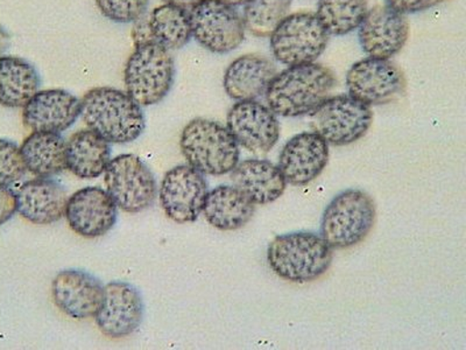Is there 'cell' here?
Segmentation results:
<instances>
[{
    "instance_id": "obj_25",
    "label": "cell",
    "mask_w": 466,
    "mask_h": 350,
    "mask_svg": "<svg viewBox=\"0 0 466 350\" xmlns=\"http://www.w3.org/2000/svg\"><path fill=\"white\" fill-rule=\"evenodd\" d=\"M66 149L60 133L33 132L24 141L20 153L28 172L37 178H51L66 169Z\"/></svg>"
},
{
    "instance_id": "obj_10",
    "label": "cell",
    "mask_w": 466,
    "mask_h": 350,
    "mask_svg": "<svg viewBox=\"0 0 466 350\" xmlns=\"http://www.w3.org/2000/svg\"><path fill=\"white\" fill-rule=\"evenodd\" d=\"M106 191L120 210L136 214L147 210L157 189L151 170L135 154H120L104 170Z\"/></svg>"
},
{
    "instance_id": "obj_20",
    "label": "cell",
    "mask_w": 466,
    "mask_h": 350,
    "mask_svg": "<svg viewBox=\"0 0 466 350\" xmlns=\"http://www.w3.org/2000/svg\"><path fill=\"white\" fill-rule=\"evenodd\" d=\"M16 211L35 224H52L66 215L68 198L60 183L49 178H36L15 191Z\"/></svg>"
},
{
    "instance_id": "obj_1",
    "label": "cell",
    "mask_w": 466,
    "mask_h": 350,
    "mask_svg": "<svg viewBox=\"0 0 466 350\" xmlns=\"http://www.w3.org/2000/svg\"><path fill=\"white\" fill-rule=\"evenodd\" d=\"M336 85L334 72L318 62L290 66L270 81L266 102L277 116L311 115L330 98Z\"/></svg>"
},
{
    "instance_id": "obj_23",
    "label": "cell",
    "mask_w": 466,
    "mask_h": 350,
    "mask_svg": "<svg viewBox=\"0 0 466 350\" xmlns=\"http://www.w3.org/2000/svg\"><path fill=\"white\" fill-rule=\"evenodd\" d=\"M204 218L212 227L232 232L247 226L256 212V204L236 186L222 185L208 191Z\"/></svg>"
},
{
    "instance_id": "obj_9",
    "label": "cell",
    "mask_w": 466,
    "mask_h": 350,
    "mask_svg": "<svg viewBox=\"0 0 466 350\" xmlns=\"http://www.w3.org/2000/svg\"><path fill=\"white\" fill-rule=\"evenodd\" d=\"M191 35L203 48L227 54L243 44L245 27L236 8L220 0H201L189 8Z\"/></svg>"
},
{
    "instance_id": "obj_24",
    "label": "cell",
    "mask_w": 466,
    "mask_h": 350,
    "mask_svg": "<svg viewBox=\"0 0 466 350\" xmlns=\"http://www.w3.org/2000/svg\"><path fill=\"white\" fill-rule=\"evenodd\" d=\"M110 158V143L90 129L75 132L66 143V169L78 178H98L109 165Z\"/></svg>"
},
{
    "instance_id": "obj_8",
    "label": "cell",
    "mask_w": 466,
    "mask_h": 350,
    "mask_svg": "<svg viewBox=\"0 0 466 350\" xmlns=\"http://www.w3.org/2000/svg\"><path fill=\"white\" fill-rule=\"evenodd\" d=\"M311 127L328 144L347 146L363 139L373 123L371 107L350 95L330 96L310 115Z\"/></svg>"
},
{
    "instance_id": "obj_4",
    "label": "cell",
    "mask_w": 466,
    "mask_h": 350,
    "mask_svg": "<svg viewBox=\"0 0 466 350\" xmlns=\"http://www.w3.org/2000/svg\"><path fill=\"white\" fill-rule=\"evenodd\" d=\"M180 148L188 165L202 174H228L239 162L238 143L227 127L215 120H190L183 128Z\"/></svg>"
},
{
    "instance_id": "obj_28",
    "label": "cell",
    "mask_w": 466,
    "mask_h": 350,
    "mask_svg": "<svg viewBox=\"0 0 466 350\" xmlns=\"http://www.w3.org/2000/svg\"><path fill=\"white\" fill-rule=\"evenodd\" d=\"M368 10V0H319L316 15L329 36H342L360 27Z\"/></svg>"
},
{
    "instance_id": "obj_7",
    "label": "cell",
    "mask_w": 466,
    "mask_h": 350,
    "mask_svg": "<svg viewBox=\"0 0 466 350\" xmlns=\"http://www.w3.org/2000/svg\"><path fill=\"white\" fill-rule=\"evenodd\" d=\"M329 36L314 12H295L270 35V51L279 64L287 67L313 64L326 51Z\"/></svg>"
},
{
    "instance_id": "obj_30",
    "label": "cell",
    "mask_w": 466,
    "mask_h": 350,
    "mask_svg": "<svg viewBox=\"0 0 466 350\" xmlns=\"http://www.w3.org/2000/svg\"><path fill=\"white\" fill-rule=\"evenodd\" d=\"M106 19L116 24L139 22L147 12L149 0H95Z\"/></svg>"
},
{
    "instance_id": "obj_6",
    "label": "cell",
    "mask_w": 466,
    "mask_h": 350,
    "mask_svg": "<svg viewBox=\"0 0 466 350\" xmlns=\"http://www.w3.org/2000/svg\"><path fill=\"white\" fill-rule=\"evenodd\" d=\"M172 54L153 40L139 41L125 65L127 93L141 107L160 103L174 85Z\"/></svg>"
},
{
    "instance_id": "obj_34",
    "label": "cell",
    "mask_w": 466,
    "mask_h": 350,
    "mask_svg": "<svg viewBox=\"0 0 466 350\" xmlns=\"http://www.w3.org/2000/svg\"><path fill=\"white\" fill-rule=\"evenodd\" d=\"M220 2L228 4L233 7L245 5L249 0H220Z\"/></svg>"
},
{
    "instance_id": "obj_3",
    "label": "cell",
    "mask_w": 466,
    "mask_h": 350,
    "mask_svg": "<svg viewBox=\"0 0 466 350\" xmlns=\"http://www.w3.org/2000/svg\"><path fill=\"white\" fill-rule=\"evenodd\" d=\"M332 261L334 249L315 232L279 235L268 249L270 270L284 281L297 284L318 281L330 269Z\"/></svg>"
},
{
    "instance_id": "obj_26",
    "label": "cell",
    "mask_w": 466,
    "mask_h": 350,
    "mask_svg": "<svg viewBox=\"0 0 466 350\" xmlns=\"http://www.w3.org/2000/svg\"><path fill=\"white\" fill-rule=\"evenodd\" d=\"M35 67L23 57L3 56L0 58V103L5 108H22L40 88Z\"/></svg>"
},
{
    "instance_id": "obj_2",
    "label": "cell",
    "mask_w": 466,
    "mask_h": 350,
    "mask_svg": "<svg viewBox=\"0 0 466 350\" xmlns=\"http://www.w3.org/2000/svg\"><path fill=\"white\" fill-rule=\"evenodd\" d=\"M81 117L87 129L107 143H131L143 135L146 128L140 104L127 91L111 87L87 91L81 101Z\"/></svg>"
},
{
    "instance_id": "obj_22",
    "label": "cell",
    "mask_w": 466,
    "mask_h": 350,
    "mask_svg": "<svg viewBox=\"0 0 466 350\" xmlns=\"http://www.w3.org/2000/svg\"><path fill=\"white\" fill-rule=\"evenodd\" d=\"M231 180L256 206L277 201L287 189L281 170L273 162L265 160L238 162L232 170Z\"/></svg>"
},
{
    "instance_id": "obj_21",
    "label": "cell",
    "mask_w": 466,
    "mask_h": 350,
    "mask_svg": "<svg viewBox=\"0 0 466 350\" xmlns=\"http://www.w3.org/2000/svg\"><path fill=\"white\" fill-rule=\"evenodd\" d=\"M278 73L270 58L259 54H247L228 66L223 77L224 90L235 101H252L265 95Z\"/></svg>"
},
{
    "instance_id": "obj_32",
    "label": "cell",
    "mask_w": 466,
    "mask_h": 350,
    "mask_svg": "<svg viewBox=\"0 0 466 350\" xmlns=\"http://www.w3.org/2000/svg\"><path fill=\"white\" fill-rule=\"evenodd\" d=\"M444 2L447 0H385L387 6L405 15L430 10Z\"/></svg>"
},
{
    "instance_id": "obj_12",
    "label": "cell",
    "mask_w": 466,
    "mask_h": 350,
    "mask_svg": "<svg viewBox=\"0 0 466 350\" xmlns=\"http://www.w3.org/2000/svg\"><path fill=\"white\" fill-rule=\"evenodd\" d=\"M204 174L189 165L177 166L165 174L159 199L165 214L174 222H195L202 214L208 195Z\"/></svg>"
},
{
    "instance_id": "obj_33",
    "label": "cell",
    "mask_w": 466,
    "mask_h": 350,
    "mask_svg": "<svg viewBox=\"0 0 466 350\" xmlns=\"http://www.w3.org/2000/svg\"><path fill=\"white\" fill-rule=\"evenodd\" d=\"M162 2L188 10V8L193 7L195 4L201 2V0H162Z\"/></svg>"
},
{
    "instance_id": "obj_29",
    "label": "cell",
    "mask_w": 466,
    "mask_h": 350,
    "mask_svg": "<svg viewBox=\"0 0 466 350\" xmlns=\"http://www.w3.org/2000/svg\"><path fill=\"white\" fill-rule=\"evenodd\" d=\"M290 0H249L244 5L245 31L252 36L268 37L289 15Z\"/></svg>"
},
{
    "instance_id": "obj_5",
    "label": "cell",
    "mask_w": 466,
    "mask_h": 350,
    "mask_svg": "<svg viewBox=\"0 0 466 350\" xmlns=\"http://www.w3.org/2000/svg\"><path fill=\"white\" fill-rule=\"evenodd\" d=\"M376 203L357 189L340 191L329 202L320 220V236L332 249H348L363 242L376 223Z\"/></svg>"
},
{
    "instance_id": "obj_13",
    "label": "cell",
    "mask_w": 466,
    "mask_h": 350,
    "mask_svg": "<svg viewBox=\"0 0 466 350\" xmlns=\"http://www.w3.org/2000/svg\"><path fill=\"white\" fill-rule=\"evenodd\" d=\"M227 128L237 143L251 152H268L280 139L278 116L256 99L233 104L228 112Z\"/></svg>"
},
{
    "instance_id": "obj_14",
    "label": "cell",
    "mask_w": 466,
    "mask_h": 350,
    "mask_svg": "<svg viewBox=\"0 0 466 350\" xmlns=\"http://www.w3.org/2000/svg\"><path fill=\"white\" fill-rule=\"evenodd\" d=\"M408 37L410 23L407 15L386 4L369 8L358 27L361 49L369 57L390 60L402 51Z\"/></svg>"
},
{
    "instance_id": "obj_31",
    "label": "cell",
    "mask_w": 466,
    "mask_h": 350,
    "mask_svg": "<svg viewBox=\"0 0 466 350\" xmlns=\"http://www.w3.org/2000/svg\"><path fill=\"white\" fill-rule=\"evenodd\" d=\"M2 153V189H11L15 182L22 180L27 172L24 164L20 149L14 141L2 139L0 141Z\"/></svg>"
},
{
    "instance_id": "obj_15",
    "label": "cell",
    "mask_w": 466,
    "mask_h": 350,
    "mask_svg": "<svg viewBox=\"0 0 466 350\" xmlns=\"http://www.w3.org/2000/svg\"><path fill=\"white\" fill-rule=\"evenodd\" d=\"M144 318V302L139 291L125 282H111L104 287L103 302L95 315L104 335L111 339L133 335Z\"/></svg>"
},
{
    "instance_id": "obj_27",
    "label": "cell",
    "mask_w": 466,
    "mask_h": 350,
    "mask_svg": "<svg viewBox=\"0 0 466 350\" xmlns=\"http://www.w3.org/2000/svg\"><path fill=\"white\" fill-rule=\"evenodd\" d=\"M146 25L151 40L169 52L185 47L193 37L189 11L169 4L154 8Z\"/></svg>"
},
{
    "instance_id": "obj_16",
    "label": "cell",
    "mask_w": 466,
    "mask_h": 350,
    "mask_svg": "<svg viewBox=\"0 0 466 350\" xmlns=\"http://www.w3.org/2000/svg\"><path fill=\"white\" fill-rule=\"evenodd\" d=\"M329 161V144L316 132L290 139L279 156L278 168L289 185L306 186L319 177Z\"/></svg>"
},
{
    "instance_id": "obj_11",
    "label": "cell",
    "mask_w": 466,
    "mask_h": 350,
    "mask_svg": "<svg viewBox=\"0 0 466 350\" xmlns=\"http://www.w3.org/2000/svg\"><path fill=\"white\" fill-rule=\"evenodd\" d=\"M345 85L351 98L371 107L400 99L406 93L407 82L405 74L394 62L366 57L351 66Z\"/></svg>"
},
{
    "instance_id": "obj_19",
    "label": "cell",
    "mask_w": 466,
    "mask_h": 350,
    "mask_svg": "<svg viewBox=\"0 0 466 350\" xmlns=\"http://www.w3.org/2000/svg\"><path fill=\"white\" fill-rule=\"evenodd\" d=\"M81 116V101L64 89L37 91L24 107V124L33 132L68 130Z\"/></svg>"
},
{
    "instance_id": "obj_17",
    "label": "cell",
    "mask_w": 466,
    "mask_h": 350,
    "mask_svg": "<svg viewBox=\"0 0 466 350\" xmlns=\"http://www.w3.org/2000/svg\"><path fill=\"white\" fill-rule=\"evenodd\" d=\"M116 208L106 190L86 187L68 199L65 216L72 231L86 239H96L114 228Z\"/></svg>"
},
{
    "instance_id": "obj_18",
    "label": "cell",
    "mask_w": 466,
    "mask_h": 350,
    "mask_svg": "<svg viewBox=\"0 0 466 350\" xmlns=\"http://www.w3.org/2000/svg\"><path fill=\"white\" fill-rule=\"evenodd\" d=\"M103 294L101 282L86 271L65 270L53 279L54 303L73 319L95 318L102 305Z\"/></svg>"
}]
</instances>
